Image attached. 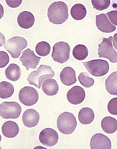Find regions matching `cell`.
I'll return each instance as SVG.
<instances>
[{
    "instance_id": "cell-1",
    "label": "cell",
    "mask_w": 117,
    "mask_h": 149,
    "mask_svg": "<svg viewBox=\"0 0 117 149\" xmlns=\"http://www.w3.org/2000/svg\"><path fill=\"white\" fill-rule=\"evenodd\" d=\"M68 7L63 1H55L50 4L47 10V17L53 24H63L68 20Z\"/></svg>"
},
{
    "instance_id": "cell-2",
    "label": "cell",
    "mask_w": 117,
    "mask_h": 149,
    "mask_svg": "<svg viewBox=\"0 0 117 149\" xmlns=\"http://www.w3.org/2000/svg\"><path fill=\"white\" fill-rule=\"evenodd\" d=\"M55 72L51 67L41 65L36 71H33L28 75L27 81L30 85L36 86L38 88H41L42 82L48 78L54 77Z\"/></svg>"
},
{
    "instance_id": "cell-3",
    "label": "cell",
    "mask_w": 117,
    "mask_h": 149,
    "mask_svg": "<svg viewBox=\"0 0 117 149\" xmlns=\"http://www.w3.org/2000/svg\"><path fill=\"white\" fill-rule=\"evenodd\" d=\"M77 126L75 117L70 112H63L57 120V127L64 135H70L75 131Z\"/></svg>"
},
{
    "instance_id": "cell-4",
    "label": "cell",
    "mask_w": 117,
    "mask_h": 149,
    "mask_svg": "<svg viewBox=\"0 0 117 149\" xmlns=\"http://www.w3.org/2000/svg\"><path fill=\"white\" fill-rule=\"evenodd\" d=\"M83 65L88 72L95 77L106 75L109 70V65L103 59H94L83 62Z\"/></svg>"
},
{
    "instance_id": "cell-5",
    "label": "cell",
    "mask_w": 117,
    "mask_h": 149,
    "mask_svg": "<svg viewBox=\"0 0 117 149\" xmlns=\"http://www.w3.org/2000/svg\"><path fill=\"white\" fill-rule=\"evenodd\" d=\"M98 54L99 57L106 58L112 63H116L117 53L113 47V37L103 38L102 42L99 45Z\"/></svg>"
},
{
    "instance_id": "cell-6",
    "label": "cell",
    "mask_w": 117,
    "mask_h": 149,
    "mask_svg": "<svg viewBox=\"0 0 117 149\" xmlns=\"http://www.w3.org/2000/svg\"><path fill=\"white\" fill-rule=\"evenodd\" d=\"M27 46V41L23 37L14 36L10 38L4 45V49L11 54L14 59L20 57V54Z\"/></svg>"
},
{
    "instance_id": "cell-7",
    "label": "cell",
    "mask_w": 117,
    "mask_h": 149,
    "mask_svg": "<svg viewBox=\"0 0 117 149\" xmlns=\"http://www.w3.org/2000/svg\"><path fill=\"white\" fill-rule=\"evenodd\" d=\"M70 47L66 42H57L53 46L52 57L55 62L63 64L70 58Z\"/></svg>"
},
{
    "instance_id": "cell-8",
    "label": "cell",
    "mask_w": 117,
    "mask_h": 149,
    "mask_svg": "<svg viewBox=\"0 0 117 149\" xmlns=\"http://www.w3.org/2000/svg\"><path fill=\"white\" fill-rule=\"evenodd\" d=\"M21 111L20 105L15 101L3 102L0 104V116L4 119H17Z\"/></svg>"
},
{
    "instance_id": "cell-9",
    "label": "cell",
    "mask_w": 117,
    "mask_h": 149,
    "mask_svg": "<svg viewBox=\"0 0 117 149\" xmlns=\"http://www.w3.org/2000/svg\"><path fill=\"white\" fill-rule=\"evenodd\" d=\"M19 100L25 106H33L38 101L39 95L38 91L34 88L30 86H25L19 92Z\"/></svg>"
},
{
    "instance_id": "cell-10",
    "label": "cell",
    "mask_w": 117,
    "mask_h": 149,
    "mask_svg": "<svg viewBox=\"0 0 117 149\" xmlns=\"http://www.w3.org/2000/svg\"><path fill=\"white\" fill-rule=\"evenodd\" d=\"M59 135L55 130L45 128L42 130L39 135V141L45 146L52 147L55 146L58 142Z\"/></svg>"
},
{
    "instance_id": "cell-11",
    "label": "cell",
    "mask_w": 117,
    "mask_h": 149,
    "mask_svg": "<svg viewBox=\"0 0 117 149\" xmlns=\"http://www.w3.org/2000/svg\"><path fill=\"white\" fill-rule=\"evenodd\" d=\"M40 59L41 57L37 56L33 51L29 49L24 51L22 56L20 57V60L27 70H29V69H36Z\"/></svg>"
},
{
    "instance_id": "cell-12",
    "label": "cell",
    "mask_w": 117,
    "mask_h": 149,
    "mask_svg": "<svg viewBox=\"0 0 117 149\" xmlns=\"http://www.w3.org/2000/svg\"><path fill=\"white\" fill-rule=\"evenodd\" d=\"M91 149H111L112 142L106 135L101 133H97L93 135L90 142Z\"/></svg>"
},
{
    "instance_id": "cell-13",
    "label": "cell",
    "mask_w": 117,
    "mask_h": 149,
    "mask_svg": "<svg viewBox=\"0 0 117 149\" xmlns=\"http://www.w3.org/2000/svg\"><path fill=\"white\" fill-rule=\"evenodd\" d=\"M86 97L85 91L80 86H74L68 91L67 99L71 104L77 105L84 101Z\"/></svg>"
},
{
    "instance_id": "cell-14",
    "label": "cell",
    "mask_w": 117,
    "mask_h": 149,
    "mask_svg": "<svg viewBox=\"0 0 117 149\" xmlns=\"http://www.w3.org/2000/svg\"><path fill=\"white\" fill-rule=\"evenodd\" d=\"M96 24L98 29L103 33H112L116 29V27L109 22L106 15L103 13L96 16Z\"/></svg>"
},
{
    "instance_id": "cell-15",
    "label": "cell",
    "mask_w": 117,
    "mask_h": 149,
    "mask_svg": "<svg viewBox=\"0 0 117 149\" xmlns=\"http://www.w3.org/2000/svg\"><path fill=\"white\" fill-rule=\"evenodd\" d=\"M40 121V114L33 109H27L23 113V122L27 127H34L38 124Z\"/></svg>"
},
{
    "instance_id": "cell-16",
    "label": "cell",
    "mask_w": 117,
    "mask_h": 149,
    "mask_svg": "<svg viewBox=\"0 0 117 149\" xmlns=\"http://www.w3.org/2000/svg\"><path fill=\"white\" fill-rule=\"evenodd\" d=\"M35 20L33 14L28 11L22 12L17 17V23L19 26L23 29H29L32 28L35 23Z\"/></svg>"
},
{
    "instance_id": "cell-17",
    "label": "cell",
    "mask_w": 117,
    "mask_h": 149,
    "mask_svg": "<svg viewBox=\"0 0 117 149\" xmlns=\"http://www.w3.org/2000/svg\"><path fill=\"white\" fill-rule=\"evenodd\" d=\"M60 78L62 83L66 86H72L77 81L75 70L70 67H66L61 71Z\"/></svg>"
},
{
    "instance_id": "cell-18",
    "label": "cell",
    "mask_w": 117,
    "mask_h": 149,
    "mask_svg": "<svg viewBox=\"0 0 117 149\" xmlns=\"http://www.w3.org/2000/svg\"><path fill=\"white\" fill-rule=\"evenodd\" d=\"M1 132L7 138H15L19 133V126L13 121H7L1 127Z\"/></svg>"
},
{
    "instance_id": "cell-19",
    "label": "cell",
    "mask_w": 117,
    "mask_h": 149,
    "mask_svg": "<svg viewBox=\"0 0 117 149\" xmlns=\"http://www.w3.org/2000/svg\"><path fill=\"white\" fill-rule=\"evenodd\" d=\"M41 87H42V91L44 92V93L49 96L56 95L59 90L58 84L57 83L56 80L52 78H48L44 80Z\"/></svg>"
},
{
    "instance_id": "cell-20",
    "label": "cell",
    "mask_w": 117,
    "mask_h": 149,
    "mask_svg": "<svg viewBox=\"0 0 117 149\" xmlns=\"http://www.w3.org/2000/svg\"><path fill=\"white\" fill-rule=\"evenodd\" d=\"M95 114L93 109L88 107H84L78 113V120L83 125H89L94 120Z\"/></svg>"
},
{
    "instance_id": "cell-21",
    "label": "cell",
    "mask_w": 117,
    "mask_h": 149,
    "mask_svg": "<svg viewBox=\"0 0 117 149\" xmlns=\"http://www.w3.org/2000/svg\"><path fill=\"white\" fill-rule=\"evenodd\" d=\"M101 127L103 132L108 134H113L117 130V121L116 119L106 117L102 120Z\"/></svg>"
},
{
    "instance_id": "cell-22",
    "label": "cell",
    "mask_w": 117,
    "mask_h": 149,
    "mask_svg": "<svg viewBox=\"0 0 117 149\" xmlns=\"http://www.w3.org/2000/svg\"><path fill=\"white\" fill-rule=\"evenodd\" d=\"M5 76L8 80L17 81L21 77V70L16 64H11L5 70Z\"/></svg>"
},
{
    "instance_id": "cell-23",
    "label": "cell",
    "mask_w": 117,
    "mask_h": 149,
    "mask_svg": "<svg viewBox=\"0 0 117 149\" xmlns=\"http://www.w3.org/2000/svg\"><path fill=\"white\" fill-rule=\"evenodd\" d=\"M87 10L85 6L82 4H76L72 7L70 10L71 17L76 20H81L86 16Z\"/></svg>"
},
{
    "instance_id": "cell-24",
    "label": "cell",
    "mask_w": 117,
    "mask_h": 149,
    "mask_svg": "<svg viewBox=\"0 0 117 149\" xmlns=\"http://www.w3.org/2000/svg\"><path fill=\"white\" fill-rule=\"evenodd\" d=\"M106 91L112 95H117V72H113L106 80Z\"/></svg>"
},
{
    "instance_id": "cell-25",
    "label": "cell",
    "mask_w": 117,
    "mask_h": 149,
    "mask_svg": "<svg viewBox=\"0 0 117 149\" xmlns=\"http://www.w3.org/2000/svg\"><path fill=\"white\" fill-rule=\"evenodd\" d=\"M14 92V86L7 81L0 83V98L2 99H9Z\"/></svg>"
},
{
    "instance_id": "cell-26",
    "label": "cell",
    "mask_w": 117,
    "mask_h": 149,
    "mask_svg": "<svg viewBox=\"0 0 117 149\" xmlns=\"http://www.w3.org/2000/svg\"><path fill=\"white\" fill-rule=\"evenodd\" d=\"M73 55L74 58L78 60H84L88 55V50L86 46L83 44H78L73 48Z\"/></svg>"
},
{
    "instance_id": "cell-27",
    "label": "cell",
    "mask_w": 117,
    "mask_h": 149,
    "mask_svg": "<svg viewBox=\"0 0 117 149\" xmlns=\"http://www.w3.org/2000/svg\"><path fill=\"white\" fill-rule=\"evenodd\" d=\"M50 46L46 41L39 42L35 47V52L40 56H46L50 52Z\"/></svg>"
},
{
    "instance_id": "cell-28",
    "label": "cell",
    "mask_w": 117,
    "mask_h": 149,
    "mask_svg": "<svg viewBox=\"0 0 117 149\" xmlns=\"http://www.w3.org/2000/svg\"><path fill=\"white\" fill-rule=\"evenodd\" d=\"M78 80L83 86L90 88L94 84V80L91 78L87 72H81L78 76Z\"/></svg>"
},
{
    "instance_id": "cell-29",
    "label": "cell",
    "mask_w": 117,
    "mask_h": 149,
    "mask_svg": "<svg viewBox=\"0 0 117 149\" xmlns=\"http://www.w3.org/2000/svg\"><path fill=\"white\" fill-rule=\"evenodd\" d=\"M93 7L99 11H102L110 6L111 1L110 0H92L91 1Z\"/></svg>"
},
{
    "instance_id": "cell-30",
    "label": "cell",
    "mask_w": 117,
    "mask_h": 149,
    "mask_svg": "<svg viewBox=\"0 0 117 149\" xmlns=\"http://www.w3.org/2000/svg\"><path fill=\"white\" fill-rule=\"evenodd\" d=\"M108 111L113 115H117V98L112 99L108 104Z\"/></svg>"
},
{
    "instance_id": "cell-31",
    "label": "cell",
    "mask_w": 117,
    "mask_h": 149,
    "mask_svg": "<svg viewBox=\"0 0 117 149\" xmlns=\"http://www.w3.org/2000/svg\"><path fill=\"white\" fill-rule=\"evenodd\" d=\"M10 62V57L7 52L0 51V68H4Z\"/></svg>"
},
{
    "instance_id": "cell-32",
    "label": "cell",
    "mask_w": 117,
    "mask_h": 149,
    "mask_svg": "<svg viewBox=\"0 0 117 149\" xmlns=\"http://www.w3.org/2000/svg\"><path fill=\"white\" fill-rule=\"evenodd\" d=\"M106 15V16H107L108 19H109V22H110L112 25L116 27V25H117V20H116L117 11L114 10V11L109 12V13Z\"/></svg>"
},
{
    "instance_id": "cell-33",
    "label": "cell",
    "mask_w": 117,
    "mask_h": 149,
    "mask_svg": "<svg viewBox=\"0 0 117 149\" xmlns=\"http://www.w3.org/2000/svg\"><path fill=\"white\" fill-rule=\"evenodd\" d=\"M23 1L22 0H6V3L7 5L12 8H16L18 7L22 4Z\"/></svg>"
},
{
    "instance_id": "cell-34",
    "label": "cell",
    "mask_w": 117,
    "mask_h": 149,
    "mask_svg": "<svg viewBox=\"0 0 117 149\" xmlns=\"http://www.w3.org/2000/svg\"><path fill=\"white\" fill-rule=\"evenodd\" d=\"M5 37L1 33H0V47L5 45Z\"/></svg>"
},
{
    "instance_id": "cell-35",
    "label": "cell",
    "mask_w": 117,
    "mask_h": 149,
    "mask_svg": "<svg viewBox=\"0 0 117 149\" xmlns=\"http://www.w3.org/2000/svg\"><path fill=\"white\" fill-rule=\"evenodd\" d=\"M4 15V8H3L2 5L0 4V19L3 17Z\"/></svg>"
},
{
    "instance_id": "cell-36",
    "label": "cell",
    "mask_w": 117,
    "mask_h": 149,
    "mask_svg": "<svg viewBox=\"0 0 117 149\" xmlns=\"http://www.w3.org/2000/svg\"><path fill=\"white\" fill-rule=\"evenodd\" d=\"M113 42H114L113 47H114L116 50V34H115L114 36L113 37Z\"/></svg>"
},
{
    "instance_id": "cell-37",
    "label": "cell",
    "mask_w": 117,
    "mask_h": 149,
    "mask_svg": "<svg viewBox=\"0 0 117 149\" xmlns=\"http://www.w3.org/2000/svg\"><path fill=\"white\" fill-rule=\"evenodd\" d=\"M1 135H0V142H1Z\"/></svg>"
}]
</instances>
